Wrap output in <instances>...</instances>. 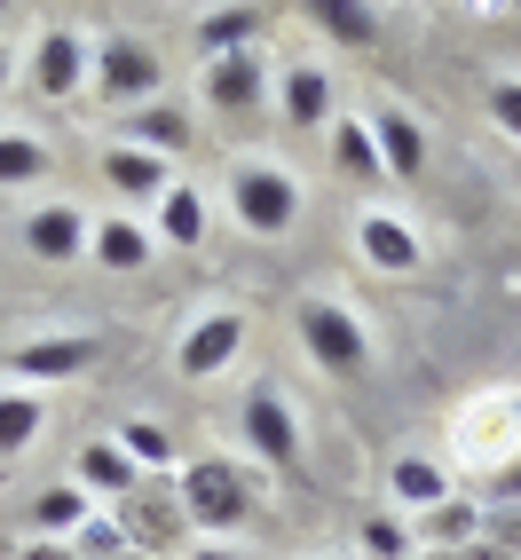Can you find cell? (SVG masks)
<instances>
[{
  "label": "cell",
  "instance_id": "7402d4cb",
  "mask_svg": "<svg viewBox=\"0 0 521 560\" xmlns=\"http://www.w3.org/2000/svg\"><path fill=\"white\" fill-rule=\"evenodd\" d=\"M387 498L412 505V513H435L442 498H451V466H442V458H419V451L395 458V466H387Z\"/></svg>",
  "mask_w": 521,
  "mask_h": 560
},
{
  "label": "cell",
  "instance_id": "ac0fdd59",
  "mask_svg": "<svg viewBox=\"0 0 521 560\" xmlns=\"http://www.w3.org/2000/svg\"><path fill=\"white\" fill-rule=\"evenodd\" d=\"M206 230H213L206 190H198V182H174V190L159 198V213H151V237H159V245H174V253H198V245H206Z\"/></svg>",
  "mask_w": 521,
  "mask_h": 560
},
{
  "label": "cell",
  "instance_id": "ffe728a7",
  "mask_svg": "<svg viewBox=\"0 0 521 560\" xmlns=\"http://www.w3.org/2000/svg\"><path fill=\"white\" fill-rule=\"evenodd\" d=\"M260 32H269V9H198V56L206 63H221V56H245Z\"/></svg>",
  "mask_w": 521,
  "mask_h": 560
},
{
  "label": "cell",
  "instance_id": "7c38bea8",
  "mask_svg": "<svg viewBox=\"0 0 521 560\" xmlns=\"http://www.w3.org/2000/svg\"><path fill=\"white\" fill-rule=\"evenodd\" d=\"M269 63H260V48H245V56H221V63H206L198 71V103H213L221 119H245V110H260L269 103Z\"/></svg>",
  "mask_w": 521,
  "mask_h": 560
},
{
  "label": "cell",
  "instance_id": "e575fe53",
  "mask_svg": "<svg viewBox=\"0 0 521 560\" xmlns=\"http://www.w3.org/2000/svg\"><path fill=\"white\" fill-rule=\"evenodd\" d=\"M498 505H521V458L498 466Z\"/></svg>",
  "mask_w": 521,
  "mask_h": 560
},
{
  "label": "cell",
  "instance_id": "d590c367",
  "mask_svg": "<svg viewBox=\"0 0 521 560\" xmlns=\"http://www.w3.org/2000/svg\"><path fill=\"white\" fill-rule=\"evenodd\" d=\"M190 560H238V552H221V545H190Z\"/></svg>",
  "mask_w": 521,
  "mask_h": 560
},
{
  "label": "cell",
  "instance_id": "e0dca14e",
  "mask_svg": "<svg viewBox=\"0 0 521 560\" xmlns=\"http://www.w3.org/2000/svg\"><path fill=\"white\" fill-rule=\"evenodd\" d=\"M88 230H95V221L71 206V198H48V206L24 213V253L32 260H80L88 253Z\"/></svg>",
  "mask_w": 521,
  "mask_h": 560
},
{
  "label": "cell",
  "instance_id": "836d02e7",
  "mask_svg": "<svg viewBox=\"0 0 521 560\" xmlns=\"http://www.w3.org/2000/svg\"><path fill=\"white\" fill-rule=\"evenodd\" d=\"M24 560H80V552H71V537H32Z\"/></svg>",
  "mask_w": 521,
  "mask_h": 560
},
{
  "label": "cell",
  "instance_id": "5bb4252c",
  "mask_svg": "<svg viewBox=\"0 0 521 560\" xmlns=\"http://www.w3.org/2000/svg\"><path fill=\"white\" fill-rule=\"evenodd\" d=\"M363 127H371V151H380L387 182H419V174H427V127H419L403 103H380Z\"/></svg>",
  "mask_w": 521,
  "mask_h": 560
},
{
  "label": "cell",
  "instance_id": "8fae6325",
  "mask_svg": "<svg viewBox=\"0 0 521 560\" xmlns=\"http://www.w3.org/2000/svg\"><path fill=\"white\" fill-rule=\"evenodd\" d=\"M238 348H245V316L238 308H213V316H198L174 340V371H182V380H221V371L238 363Z\"/></svg>",
  "mask_w": 521,
  "mask_h": 560
},
{
  "label": "cell",
  "instance_id": "9c48e42d",
  "mask_svg": "<svg viewBox=\"0 0 521 560\" xmlns=\"http://www.w3.org/2000/svg\"><path fill=\"white\" fill-rule=\"evenodd\" d=\"M356 253L380 277H419L427 269V237L412 230V213H395V206H363L356 213Z\"/></svg>",
  "mask_w": 521,
  "mask_h": 560
},
{
  "label": "cell",
  "instance_id": "44dd1931",
  "mask_svg": "<svg viewBox=\"0 0 521 560\" xmlns=\"http://www.w3.org/2000/svg\"><path fill=\"white\" fill-rule=\"evenodd\" d=\"M95 513V498L80 490V481H40V490H32V537H80V521Z\"/></svg>",
  "mask_w": 521,
  "mask_h": 560
},
{
  "label": "cell",
  "instance_id": "603a6c76",
  "mask_svg": "<svg viewBox=\"0 0 521 560\" xmlns=\"http://www.w3.org/2000/svg\"><path fill=\"white\" fill-rule=\"evenodd\" d=\"M119 142H135V151H151V159H182L190 151V119H182L174 103H142V110H127Z\"/></svg>",
  "mask_w": 521,
  "mask_h": 560
},
{
  "label": "cell",
  "instance_id": "484cf974",
  "mask_svg": "<svg viewBox=\"0 0 521 560\" xmlns=\"http://www.w3.org/2000/svg\"><path fill=\"white\" fill-rule=\"evenodd\" d=\"M48 427V402L32 387H0V458H24Z\"/></svg>",
  "mask_w": 521,
  "mask_h": 560
},
{
  "label": "cell",
  "instance_id": "8d00e7d4",
  "mask_svg": "<svg viewBox=\"0 0 521 560\" xmlns=\"http://www.w3.org/2000/svg\"><path fill=\"white\" fill-rule=\"evenodd\" d=\"M9 80H16V63H9V48H0V95H9Z\"/></svg>",
  "mask_w": 521,
  "mask_h": 560
},
{
  "label": "cell",
  "instance_id": "f546056e",
  "mask_svg": "<svg viewBox=\"0 0 521 560\" xmlns=\"http://www.w3.org/2000/svg\"><path fill=\"white\" fill-rule=\"evenodd\" d=\"M71 552H80V560H119V552H127L119 513H88V521H80V537H71Z\"/></svg>",
  "mask_w": 521,
  "mask_h": 560
},
{
  "label": "cell",
  "instance_id": "2e32d148",
  "mask_svg": "<svg viewBox=\"0 0 521 560\" xmlns=\"http://www.w3.org/2000/svg\"><path fill=\"white\" fill-rule=\"evenodd\" d=\"M88 260H103L111 277H135V269H151V260H159V237H151V221H142V213H103L88 230Z\"/></svg>",
  "mask_w": 521,
  "mask_h": 560
},
{
  "label": "cell",
  "instance_id": "4fadbf2b",
  "mask_svg": "<svg viewBox=\"0 0 521 560\" xmlns=\"http://www.w3.org/2000/svg\"><path fill=\"white\" fill-rule=\"evenodd\" d=\"M95 363V340L88 331H48V340H24L9 355V380L16 387H48V380H80V371Z\"/></svg>",
  "mask_w": 521,
  "mask_h": 560
},
{
  "label": "cell",
  "instance_id": "83f0119b",
  "mask_svg": "<svg viewBox=\"0 0 521 560\" xmlns=\"http://www.w3.org/2000/svg\"><path fill=\"white\" fill-rule=\"evenodd\" d=\"M48 142L40 135H0V190H32V182H48Z\"/></svg>",
  "mask_w": 521,
  "mask_h": 560
},
{
  "label": "cell",
  "instance_id": "52a82bcc",
  "mask_svg": "<svg viewBox=\"0 0 521 560\" xmlns=\"http://www.w3.org/2000/svg\"><path fill=\"white\" fill-rule=\"evenodd\" d=\"M238 434H245V451L269 466V474H301V419H292L285 395L253 387V395L238 402Z\"/></svg>",
  "mask_w": 521,
  "mask_h": 560
},
{
  "label": "cell",
  "instance_id": "d6a6232c",
  "mask_svg": "<svg viewBox=\"0 0 521 560\" xmlns=\"http://www.w3.org/2000/svg\"><path fill=\"white\" fill-rule=\"evenodd\" d=\"M482 537H490V545H513V552H521V505H490V513H482Z\"/></svg>",
  "mask_w": 521,
  "mask_h": 560
},
{
  "label": "cell",
  "instance_id": "cb8c5ba5",
  "mask_svg": "<svg viewBox=\"0 0 521 560\" xmlns=\"http://www.w3.org/2000/svg\"><path fill=\"white\" fill-rule=\"evenodd\" d=\"M119 451L135 458V474H151V481H174L182 474V451H174V434L159 427V419H119Z\"/></svg>",
  "mask_w": 521,
  "mask_h": 560
},
{
  "label": "cell",
  "instance_id": "8992f818",
  "mask_svg": "<svg viewBox=\"0 0 521 560\" xmlns=\"http://www.w3.org/2000/svg\"><path fill=\"white\" fill-rule=\"evenodd\" d=\"M88 88H95V40L80 24H40V40H32V95L71 110Z\"/></svg>",
  "mask_w": 521,
  "mask_h": 560
},
{
  "label": "cell",
  "instance_id": "3957f363",
  "mask_svg": "<svg viewBox=\"0 0 521 560\" xmlns=\"http://www.w3.org/2000/svg\"><path fill=\"white\" fill-rule=\"evenodd\" d=\"M451 458L459 466H513L521 458V395L513 387H490L474 395L459 419H451Z\"/></svg>",
  "mask_w": 521,
  "mask_h": 560
},
{
  "label": "cell",
  "instance_id": "74e56055",
  "mask_svg": "<svg viewBox=\"0 0 521 560\" xmlns=\"http://www.w3.org/2000/svg\"><path fill=\"white\" fill-rule=\"evenodd\" d=\"M119 560H151V552H135V545H127V552H119Z\"/></svg>",
  "mask_w": 521,
  "mask_h": 560
},
{
  "label": "cell",
  "instance_id": "4dcf8cb0",
  "mask_svg": "<svg viewBox=\"0 0 521 560\" xmlns=\"http://www.w3.org/2000/svg\"><path fill=\"white\" fill-rule=\"evenodd\" d=\"M363 552L371 560H412V529H403V521H363Z\"/></svg>",
  "mask_w": 521,
  "mask_h": 560
},
{
  "label": "cell",
  "instance_id": "f1b7e54d",
  "mask_svg": "<svg viewBox=\"0 0 521 560\" xmlns=\"http://www.w3.org/2000/svg\"><path fill=\"white\" fill-rule=\"evenodd\" d=\"M466 537H482V505H466V498H442L435 513H427V545H466Z\"/></svg>",
  "mask_w": 521,
  "mask_h": 560
},
{
  "label": "cell",
  "instance_id": "5b68a950",
  "mask_svg": "<svg viewBox=\"0 0 521 560\" xmlns=\"http://www.w3.org/2000/svg\"><path fill=\"white\" fill-rule=\"evenodd\" d=\"M159 80H166V63H159V48L142 40V32H103L95 40V95L111 110H142L159 95Z\"/></svg>",
  "mask_w": 521,
  "mask_h": 560
},
{
  "label": "cell",
  "instance_id": "277c9868",
  "mask_svg": "<svg viewBox=\"0 0 521 560\" xmlns=\"http://www.w3.org/2000/svg\"><path fill=\"white\" fill-rule=\"evenodd\" d=\"M292 324H301V348H309L316 371H332V380H363V363H371V331L356 324L348 301H324V292H309Z\"/></svg>",
  "mask_w": 521,
  "mask_h": 560
},
{
  "label": "cell",
  "instance_id": "ab89813d",
  "mask_svg": "<svg viewBox=\"0 0 521 560\" xmlns=\"http://www.w3.org/2000/svg\"><path fill=\"white\" fill-rule=\"evenodd\" d=\"M0 16H9V9H0Z\"/></svg>",
  "mask_w": 521,
  "mask_h": 560
},
{
  "label": "cell",
  "instance_id": "f35d334b",
  "mask_svg": "<svg viewBox=\"0 0 521 560\" xmlns=\"http://www.w3.org/2000/svg\"><path fill=\"white\" fill-rule=\"evenodd\" d=\"M435 560H459V552H435Z\"/></svg>",
  "mask_w": 521,
  "mask_h": 560
},
{
  "label": "cell",
  "instance_id": "30bf717a",
  "mask_svg": "<svg viewBox=\"0 0 521 560\" xmlns=\"http://www.w3.org/2000/svg\"><path fill=\"white\" fill-rule=\"evenodd\" d=\"M269 103H277V119L292 127V135H324L332 119H340V95H332V71L316 63V56H301V63H285L277 71V88H269Z\"/></svg>",
  "mask_w": 521,
  "mask_h": 560
},
{
  "label": "cell",
  "instance_id": "4316f807",
  "mask_svg": "<svg viewBox=\"0 0 521 560\" xmlns=\"http://www.w3.org/2000/svg\"><path fill=\"white\" fill-rule=\"evenodd\" d=\"M324 135H332V166H340L348 182H363V190H371V182H387V166H380V151H371V127L363 119H332Z\"/></svg>",
  "mask_w": 521,
  "mask_h": 560
},
{
  "label": "cell",
  "instance_id": "9a60e30c",
  "mask_svg": "<svg viewBox=\"0 0 521 560\" xmlns=\"http://www.w3.org/2000/svg\"><path fill=\"white\" fill-rule=\"evenodd\" d=\"M103 182L135 213H159V198L174 190V159H151V151H135V142H111V151H103Z\"/></svg>",
  "mask_w": 521,
  "mask_h": 560
},
{
  "label": "cell",
  "instance_id": "d6986e66",
  "mask_svg": "<svg viewBox=\"0 0 521 560\" xmlns=\"http://www.w3.org/2000/svg\"><path fill=\"white\" fill-rule=\"evenodd\" d=\"M71 481H80L88 498H119V505H127V498H135L151 474H135V458L119 451V442H88V451L71 458Z\"/></svg>",
  "mask_w": 521,
  "mask_h": 560
},
{
  "label": "cell",
  "instance_id": "1f68e13d",
  "mask_svg": "<svg viewBox=\"0 0 521 560\" xmlns=\"http://www.w3.org/2000/svg\"><path fill=\"white\" fill-rule=\"evenodd\" d=\"M490 127L521 142V80H490Z\"/></svg>",
  "mask_w": 521,
  "mask_h": 560
},
{
  "label": "cell",
  "instance_id": "7a4b0ae2",
  "mask_svg": "<svg viewBox=\"0 0 521 560\" xmlns=\"http://www.w3.org/2000/svg\"><path fill=\"white\" fill-rule=\"evenodd\" d=\"M230 213H238V230H253V237H285L292 221H301V182H292V166L238 159L230 166Z\"/></svg>",
  "mask_w": 521,
  "mask_h": 560
},
{
  "label": "cell",
  "instance_id": "ba28073f",
  "mask_svg": "<svg viewBox=\"0 0 521 560\" xmlns=\"http://www.w3.org/2000/svg\"><path fill=\"white\" fill-rule=\"evenodd\" d=\"M119 529H127V545H135V552H151V560H166V552L190 545V521H182L174 481H142V490L119 505Z\"/></svg>",
  "mask_w": 521,
  "mask_h": 560
},
{
  "label": "cell",
  "instance_id": "6da1fadb",
  "mask_svg": "<svg viewBox=\"0 0 521 560\" xmlns=\"http://www.w3.org/2000/svg\"><path fill=\"white\" fill-rule=\"evenodd\" d=\"M174 498H182V521H190V537H230L253 521V498H260V481L238 466V458H190L174 474Z\"/></svg>",
  "mask_w": 521,
  "mask_h": 560
},
{
  "label": "cell",
  "instance_id": "d4e9b609",
  "mask_svg": "<svg viewBox=\"0 0 521 560\" xmlns=\"http://www.w3.org/2000/svg\"><path fill=\"white\" fill-rule=\"evenodd\" d=\"M309 24L324 32V40H340V48H380V32H387V16L363 9V0H316Z\"/></svg>",
  "mask_w": 521,
  "mask_h": 560
}]
</instances>
